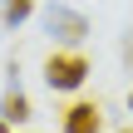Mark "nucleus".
<instances>
[{
  "instance_id": "f03ea898",
  "label": "nucleus",
  "mask_w": 133,
  "mask_h": 133,
  "mask_svg": "<svg viewBox=\"0 0 133 133\" xmlns=\"http://www.w3.org/2000/svg\"><path fill=\"white\" fill-rule=\"evenodd\" d=\"M89 74H94V69H89V59H84L79 49H54V54L44 59V84H49L54 94H74Z\"/></svg>"
},
{
  "instance_id": "0eeeda50",
  "label": "nucleus",
  "mask_w": 133,
  "mask_h": 133,
  "mask_svg": "<svg viewBox=\"0 0 133 133\" xmlns=\"http://www.w3.org/2000/svg\"><path fill=\"white\" fill-rule=\"evenodd\" d=\"M10 128H15V123H10V118H0V133H10Z\"/></svg>"
},
{
  "instance_id": "f257e3e1",
  "label": "nucleus",
  "mask_w": 133,
  "mask_h": 133,
  "mask_svg": "<svg viewBox=\"0 0 133 133\" xmlns=\"http://www.w3.org/2000/svg\"><path fill=\"white\" fill-rule=\"evenodd\" d=\"M39 20H44V35H49L54 44H69V49H79V44L89 39V20H84L74 5H59V0H49Z\"/></svg>"
},
{
  "instance_id": "1a4fd4ad",
  "label": "nucleus",
  "mask_w": 133,
  "mask_h": 133,
  "mask_svg": "<svg viewBox=\"0 0 133 133\" xmlns=\"http://www.w3.org/2000/svg\"><path fill=\"white\" fill-rule=\"evenodd\" d=\"M118 133H133V128H118Z\"/></svg>"
},
{
  "instance_id": "423d86ee",
  "label": "nucleus",
  "mask_w": 133,
  "mask_h": 133,
  "mask_svg": "<svg viewBox=\"0 0 133 133\" xmlns=\"http://www.w3.org/2000/svg\"><path fill=\"white\" fill-rule=\"evenodd\" d=\"M123 64L133 69V35H128V44H123Z\"/></svg>"
},
{
  "instance_id": "39448f33",
  "label": "nucleus",
  "mask_w": 133,
  "mask_h": 133,
  "mask_svg": "<svg viewBox=\"0 0 133 133\" xmlns=\"http://www.w3.org/2000/svg\"><path fill=\"white\" fill-rule=\"evenodd\" d=\"M30 15H35V0H0V25L5 30H20Z\"/></svg>"
},
{
  "instance_id": "7ed1b4c3",
  "label": "nucleus",
  "mask_w": 133,
  "mask_h": 133,
  "mask_svg": "<svg viewBox=\"0 0 133 133\" xmlns=\"http://www.w3.org/2000/svg\"><path fill=\"white\" fill-rule=\"evenodd\" d=\"M5 74H10V84H5V94H0V118L25 123V118H30V99H25V89H20V69L10 64Z\"/></svg>"
},
{
  "instance_id": "6e6552de",
  "label": "nucleus",
  "mask_w": 133,
  "mask_h": 133,
  "mask_svg": "<svg viewBox=\"0 0 133 133\" xmlns=\"http://www.w3.org/2000/svg\"><path fill=\"white\" fill-rule=\"evenodd\" d=\"M128 109H133V94H128Z\"/></svg>"
},
{
  "instance_id": "20e7f679",
  "label": "nucleus",
  "mask_w": 133,
  "mask_h": 133,
  "mask_svg": "<svg viewBox=\"0 0 133 133\" xmlns=\"http://www.w3.org/2000/svg\"><path fill=\"white\" fill-rule=\"evenodd\" d=\"M64 133H104V109H99L94 99L64 109Z\"/></svg>"
}]
</instances>
